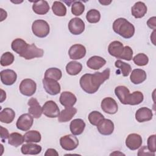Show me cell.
I'll use <instances>...</instances> for the list:
<instances>
[{"instance_id":"6da1fadb","label":"cell","mask_w":156,"mask_h":156,"mask_svg":"<svg viewBox=\"0 0 156 156\" xmlns=\"http://www.w3.org/2000/svg\"><path fill=\"white\" fill-rule=\"evenodd\" d=\"M110 69L107 68L102 72H96L94 74H85L80 79L79 83L82 89L87 93H96L100 86L110 77Z\"/></svg>"},{"instance_id":"7a4b0ae2","label":"cell","mask_w":156,"mask_h":156,"mask_svg":"<svg viewBox=\"0 0 156 156\" xmlns=\"http://www.w3.org/2000/svg\"><path fill=\"white\" fill-rule=\"evenodd\" d=\"M108 52L110 55L130 61L133 58V51L129 46H124L123 44L119 41H113L111 42L108 46Z\"/></svg>"},{"instance_id":"3957f363","label":"cell","mask_w":156,"mask_h":156,"mask_svg":"<svg viewBox=\"0 0 156 156\" xmlns=\"http://www.w3.org/2000/svg\"><path fill=\"white\" fill-rule=\"evenodd\" d=\"M113 30L126 39L132 38L135 34L134 26L124 18H119L115 20L113 23Z\"/></svg>"},{"instance_id":"277c9868","label":"cell","mask_w":156,"mask_h":156,"mask_svg":"<svg viewBox=\"0 0 156 156\" xmlns=\"http://www.w3.org/2000/svg\"><path fill=\"white\" fill-rule=\"evenodd\" d=\"M32 30L35 36L39 38H44L49 34L50 27L46 21L37 20L32 23Z\"/></svg>"},{"instance_id":"5b68a950","label":"cell","mask_w":156,"mask_h":156,"mask_svg":"<svg viewBox=\"0 0 156 156\" xmlns=\"http://www.w3.org/2000/svg\"><path fill=\"white\" fill-rule=\"evenodd\" d=\"M60 144L64 150L70 151L77 148L79 145V140L74 135L68 134L60 138Z\"/></svg>"},{"instance_id":"8992f818","label":"cell","mask_w":156,"mask_h":156,"mask_svg":"<svg viewBox=\"0 0 156 156\" xmlns=\"http://www.w3.org/2000/svg\"><path fill=\"white\" fill-rule=\"evenodd\" d=\"M44 54V51L37 47V46L32 43L27 46L24 52L20 56L23 57L26 60H31L34 58L42 57Z\"/></svg>"},{"instance_id":"52a82bcc","label":"cell","mask_w":156,"mask_h":156,"mask_svg":"<svg viewBox=\"0 0 156 156\" xmlns=\"http://www.w3.org/2000/svg\"><path fill=\"white\" fill-rule=\"evenodd\" d=\"M20 93L26 96H31L36 91L37 84L30 79H23L19 86Z\"/></svg>"},{"instance_id":"ba28073f","label":"cell","mask_w":156,"mask_h":156,"mask_svg":"<svg viewBox=\"0 0 156 156\" xmlns=\"http://www.w3.org/2000/svg\"><path fill=\"white\" fill-rule=\"evenodd\" d=\"M42 111L46 116L51 118L58 117L60 112L57 104L53 101H46L42 107Z\"/></svg>"},{"instance_id":"9c48e42d","label":"cell","mask_w":156,"mask_h":156,"mask_svg":"<svg viewBox=\"0 0 156 156\" xmlns=\"http://www.w3.org/2000/svg\"><path fill=\"white\" fill-rule=\"evenodd\" d=\"M44 89L49 94L54 96L60 92L61 87L59 83L54 79L44 78L42 80Z\"/></svg>"},{"instance_id":"30bf717a","label":"cell","mask_w":156,"mask_h":156,"mask_svg":"<svg viewBox=\"0 0 156 156\" xmlns=\"http://www.w3.org/2000/svg\"><path fill=\"white\" fill-rule=\"evenodd\" d=\"M34 118L29 113H24L21 115L18 119L16 126L18 129L22 131L29 130L33 125Z\"/></svg>"},{"instance_id":"8fae6325","label":"cell","mask_w":156,"mask_h":156,"mask_svg":"<svg viewBox=\"0 0 156 156\" xmlns=\"http://www.w3.org/2000/svg\"><path fill=\"white\" fill-rule=\"evenodd\" d=\"M69 32L73 35H80L85 30V23L80 18H72L68 25Z\"/></svg>"},{"instance_id":"7c38bea8","label":"cell","mask_w":156,"mask_h":156,"mask_svg":"<svg viewBox=\"0 0 156 156\" xmlns=\"http://www.w3.org/2000/svg\"><path fill=\"white\" fill-rule=\"evenodd\" d=\"M101 107L105 113L110 115L115 114L118 110L117 102L113 98L110 97L103 99L101 104Z\"/></svg>"},{"instance_id":"4fadbf2b","label":"cell","mask_w":156,"mask_h":156,"mask_svg":"<svg viewBox=\"0 0 156 156\" xmlns=\"http://www.w3.org/2000/svg\"><path fill=\"white\" fill-rule=\"evenodd\" d=\"M86 48L80 44H75L70 47L68 51V55L72 60H79L86 55Z\"/></svg>"},{"instance_id":"5bb4252c","label":"cell","mask_w":156,"mask_h":156,"mask_svg":"<svg viewBox=\"0 0 156 156\" xmlns=\"http://www.w3.org/2000/svg\"><path fill=\"white\" fill-rule=\"evenodd\" d=\"M98 132L103 135H110L114 130V124L109 119H102L96 126Z\"/></svg>"},{"instance_id":"9a60e30c","label":"cell","mask_w":156,"mask_h":156,"mask_svg":"<svg viewBox=\"0 0 156 156\" xmlns=\"http://www.w3.org/2000/svg\"><path fill=\"white\" fill-rule=\"evenodd\" d=\"M142 141V138L139 134L130 133L126 138V145L130 150L135 151L141 146Z\"/></svg>"},{"instance_id":"2e32d148","label":"cell","mask_w":156,"mask_h":156,"mask_svg":"<svg viewBox=\"0 0 156 156\" xmlns=\"http://www.w3.org/2000/svg\"><path fill=\"white\" fill-rule=\"evenodd\" d=\"M27 104L29 106L28 109L29 113L34 118H40L43 113V111L42 107L40 105L37 99L34 98H31L28 101Z\"/></svg>"},{"instance_id":"e0dca14e","label":"cell","mask_w":156,"mask_h":156,"mask_svg":"<svg viewBox=\"0 0 156 156\" xmlns=\"http://www.w3.org/2000/svg\"><path fill=\"white\" fill-rule=\"evenodd\" d=\"M17 74L12 69H4L1 71V80L5 85H12L16 80Z\"/></svg>"},{"instance_id":"ac0fdd59","label":"cell","mask_w":156,"mask_h":156,"mask_svg":"<svg viewBox=\"0 0 156 156\" xmlns=\"http://www.w3.org/2000/svg\"><path fill=\"white\" fill-rule=\"evenodd\" d=\"M60 104L66 107H73L77 101L76 96L70 91H63L61 93L59 98Z\"/></svg>"},{"instance_id":"d6986e66","label":"cell","mask_w":156,"mask_h":156,"mask_svg":"<svg viewBox=\"0 0 156 156\" xmlns=\"http://www.w3.org/2000/svg\"><path fill=\"white\" fill-rule=\"evenodd\" d=\"M135 119L139 122H143L152 119L153 113L152 110L147 107H141L135 113Z\"/></svg>"},{"instance_id":"ffe728a7","label":"cell","mask_w":156,"mask_h":156,"mask_svg":"<svg viewBox=\"0 0 156 156\" xmlns=\"http://www.w3.org/2000/svg\"><path fill=\"white\" fill-rule=\"evenodd\" d=\"M85 123L82 119H74L69 124V129L71 132L74 135H79L82 134L85 129Z\"/></svg>"},{"instance_id":"44dd1931","label":"cell","mask_w":156,"mask_h":156,"mask_svg":"<svg viewBox=\"0 0 156 156\" xmlns=\"http://www.w3.org/2000/svg\"><path fill=\"white\" fill-rule=\"evenodd\" d=\"M143 94L140 91H135L132 94L130 93L127 94L124 105H138L143 101Z\"/></svg>"},{"instance_id":"7402d4cb","label":"cell","mask_w":156,"mask_h":156,"mask_svg":"<svg viewBox=\"0 0 156 156\" xmlns=\"http://www.w3.org/2000/svg\"><path fill=\"white\" fill-rule=\"evenodd\" d=\"M106 64V60L102 57L94 55L91 57L87 62V66L94 70H98L101 68Z\"/></svg>"},{"instance_id":"603a6c76","label":"cell","mask_w":156,"mask_h":156,"mask_svg":"<svg viewBox=\"0 0 156 156\" xmlns=\"http://www.w3.org/2000/svg\"><path fill=\"white\" fill-rule=\"evenodd\" d=\"M146 77L147 75L144 70L141 69H135L130 74V80L133 84L138 85L145 81Z\"/></svg>"},{"instance_id":"cb8c5ba5","label":"cell","mask_w":156,"mask_h":156,"mask_svg":"<svg viewBox=\"0 0 156 156\" xmlns=\"http://www.w3.org/2000/svg\"><path fill=\"white\" fill-rule=\"evenodd\" d=\"M147 7L144 2L138 1L132 7L131 13L135 18H141L147 13Z\"/></svg>"},{"instance_id":"d4e9b609","label":"cell","mask_w":156,"mask_h":156,"mask_svg":"<svg viewBox=\"0 0 156 156\" xmlns=\"http://www.w3.org/2000/svg\"><path fill=\"white\" fill-rule=\"evenodd\" d=\"M41 146L38 144L27 143L21 146V151L24 155H37L41 152Z\"/></svg>"},{"instance_id":"484cf974","label":"cell","mask_w":156,"mask_h":156,"mask_svg":"<svg viewBox=\"0 0 156 156\" xmlns=\"http://www.w3.org/2000/svg\"><path fill=\"white\" fill-rule=\"evenodd\" d=\"M77 109L74 107H66L62 110L58 116V121L60 122H66L70 121L76 114Z\"/></svg>"},{"instance_id":"4316f807","label":"cell","mask_w":156,"mask_h":156,"mask_svg":"<svg viewBox=\"0 0 156 156\" xmlns=\"http://www.w3.org/2000/svg\"><path fill=\"white\" fill-rule=\"evenodd\" d=\"M49 5L46 1H35L32 5V10L36 14L45 15L49 10Z\"/></svg>"},{"instance_id":"83f0119b","label":"cell","mask_w":156,"mask_h":156,"mask_svg":"<svg viewBox=\"0 0 156 156\" xmlns=\"http://www.w3.org/2000/svg\"><path fill=\"white\" fill-rule=\"evenodd\" d=\"M15 117L14 110L10 108H5L0 112V121L1 122L11 123Z\"/></svg>"},{"instance_id":"f1b7e54d","label":"cell","mask_w":156,"mask_h":156,"mask_svg":"<svg viewBox=\"0 0 156 156\" xmlns=\"http://www.w3.org/2000/svg\"><path fill=\"white\" fill-rule=\"evenodd\" d=\"M28 44L21 38L15 39L11 44L12 49L17 53L19 55H21Z\"/></svg>"},{"instance_id":"f546056e","label":"cell","mask_w":156,"mask_h":156,"mask_svg":"<svg viewBox=\"0 0 156 156\" xmlns=\"http://www.w3.org/2000/svg\"><path fill=\"white\" fill-rule=\"evenodd\" d=\"M82 69V65L80 63L76 61L69 62L66 65V71L71 76L77 75Z\"/></svg>"},{"instance_id":"4dcf8cb0","label":"cell","mask_w":156,"mask_h":156,"mask_svg":"<svg viewBox=\"0 0 156 156\" xmlns=\"http://www.w3.org/2000/svg\"><path fill=\"white\" fill-rule=\"evenodd\" d=\"M24 139L26 143H38L41 141V135L37 130H29L24 135Z\"/></svg>"},{"instance_id":"1f68e13d","label":"cell","mask_w":156,"mask_h":156,"mask_svg":"<svg viewBox=\"0 0 156 156\" xmlns=\"http://www.w3.org/2000/svg\"><path fill=\"white\" fill-rule=\"evenodd\" d=\"M9 144L14 147H18L24 141V136L17 132H13L10 134L9 138Z\"/></svg>"},{"instance_id":"d6a6232c","label":"cell","mask_w":156,"mask_h":156,"mask_svg":"<svg viewBox=\"0 0 156 156\" xmlns=\"http://www.w3.org/2000/svg\"><path fill=\"white\" fill-rule=\"evenodd\" d=\"M129 93L130 91L127 87L123 85L118 86L115 89V95L117 96L121 103H122V104H125L127 94H128Z\"/></svg>"},{"instance_id":"836d02e7","label":"cell","mask_w":156,"mask_h":156,"mask_svg":"<svg viewBox=\"0 0 156 156\" xmlns=\"http://www.w3.org/2000/svg\"><path fill=\"white\" fill-rule=\"evenodd\" d=\"M52 10L54 14L58 16H64L66 14V8L60 1H54L52 5Z\"/></svg>"},{"instance_id":"e575fe53","label":"cell","mask_w":156,"mask_h":156,"mask_svg":"<svg viewBox=\"0 0 156 156\" xmlns=\"http://www.w3.org/2000/svg\"><path fill=\"white\" fill-rule=\"evenodd\" d=\"M62 77L61 70L57 68H50L44 73V78L51 79L55 80H59Z\"/></svg>"},{"instance_id":"d590c367","label":"cell","mask_w":156,"mask_h":156,"mask_svg":"<svg viewBox=\"0 0 156 156\" xmlns=\"http://www.w3.org/2000/svg\"><path fill=\"white\" fill-rule=\"evenodd\" d=\"M115 66L120 70L121 73L124 77L128 76L132 71L131 66L129 63L124 62L121 60H117L115 62Z\"/></svg>"},{"instance_id":"8d00e7d4","label":"cell","mask_w":156,"mask_h":156,"mask_svg":"<svg viewBox=\"0 0 156 156\" xmlns=\"http://www.w3.org/2000/svg\"><path fill=\"white\" fill-rule=\"evenodd\" d=\"M86 19L90 23H97L101 19V13L96 9H91L87 12Z\"/></svg>"},{"instance_id":"74e56055","label":"cell","mask_w":156,"mask_h":156,"mask_svg":"<svg viewBox=\"0 0 156 156\" xmlns=\"http://www.w3.org/2000/svg\"><path fill=\"white\" fill-rule=\"evenodd\" d=\"M88 120L93 126H97L98 124L104 118V115L98 111H93L88 115Z\"/></svg>"},{"instance_id":"f35d334b","label":"cell","mask_w":156,"mask_h":156,"mask_svg":"<svg viewBox=\"0 0 156 156\" xmlns=\"http://www.w3.org/2000/svg\"><path fill=\"white\" fill-rule=\"evenodd\" d=\"M85 10V5L81 1H74L71 6V13L75 16L81 15Z\"/></svg>"},{"instance_id":"ab89813d","label":"cell","mask_w":156,"mask_h":156,"mask_svg":"<svg viewBox=\"0 0 156 156\" xmlns=\"http://www.w3.org/2000/svg\"><path fill=\"white\" fill-rule=\"evenodd\" d=\"M134 63L138 66H143L146 65L149 62L148 57L143 53H139L132 58Z\"/></svg>"},{"instance_id":"60d3db41","label":"cell","mask_w":156,"mask_h":156,"mask_svg":"<svg viewBox=\"0 0 156 156\" xmlns=\"http://www.w3.org/2000/svg\"><path fill=\"white\" fill-rule=\"evenodd\" d=\"M14 55L10 52H6L2 54L1 57V65L7 66L12 65L14 61Z\"/></svg>"},{"instance_id":"b9f144b4","label":"cell","mask_w":156,"mask_h":156,"mask_svg":"<svg viewBox=\"0 0 156 156\" xmlns=\"http://www.w3.org/2000/svg\"><path fill=\"white\" fill-rule=\"evenodd\" d=\"M155 140H156V135H152L149 136L147 141V148L148 149L153 153H155L156 151V144H155Z\"/></svg>"},{"instance_id":"7bdbcfd3","label":"cell","mask_w":156,"mask_h":156,"mask_svg":"<svg viewBox=\"0 0 156 156\" xmlns=\"http://www.w3.org/2000/svg\"><path fill=\"white\" fill-rule=\"evenodd\" d=\"M0 133H1V140L2 142L4 143L5 140L9 138V133L8 130L6 128L3 127L2 126H0Z\"/></svg>"},{"instance_id":"ee69618b","label":"cell","mask_w":156,"mask_h":156,"mask_svg":"<svg viewBox=\"0 0 156 156\" xmlns=\"http://www.w3.org/2000/svg\"><path fill=\"white\" fill-rule=\"evenodd\" d=\"M138 155H155V153L151 152L147 148V146H144L143 147L139 149L138 152L137 154Z\"/></svg>"},{"instance_id":"f6af8a7d","label":"cell","mask_w":156,"mask_h":156,"mask_svg":"<svg viewBox=\"0 0 156 156\" xmlns=\"http://www.w3.org/2000/svg\"><path fill=\"white\" fill-rule=\"evenodd\" d=\"M156 18L155 16H153L150 18L147 21V25L148 26V27L152 29L155 30L156 29Z\"/></svg>"},{"instance_id":"bcb514c9","label":"cell","mask_w":156,"mask_h":156,"mask_svg":"<svg viewBox=\"0 0 156 156\" xmlns=\"http://www.w3.org/2000/svg\"><path fill=\"white\" fill-rule=\"evenodd\" d=\"M58 156V153L57 152V151L54 149H52V148H49L48 149L44 154V156Z\"/></svg>"},{"instance_id":"7dc6e473","label":"cell","mask_w":156,"mask_h":156,"mask_svg":"<svg viewBox=\"0 0 156 156\" xmlns=\"http://www.w3.org/2000/svg\"><path fill=\"white\" fill-rule=\"evenodd\" d=\"M1 10V21H2L3 20H4L6 18H7V12L4 10L2 9H0Z\"/></svg>"},{"instance_id":"c3c4849f","label":"cell","mask_w":156,"mask_h":156,"mask_svg":"<svg viewBox=\"0 0 156 156\" xmlns=\"http://www.w3.org/2000/svg\"><path fill=\"white\" fill-rule=\"evenodd\" d=\"M1 101L0 102H2L6 98V93L2 89H1Z\"/></svg>"},{"instance_id":"681fc988","label":"cell","mask_w":156,"mask_h":156,"mask_svg":"<svg viewBox=\"0 0 156 156\" xmlns=\"http://www.w3.org/2000/svg\"><path fill=\"white\" fill-rule=\"evenodd\" d=\"M155 30H154L153 32H152V34H151V40L152 41V43L154 44V45H155Z\"/></svg>"},{"instance_id":"f907efd6","label":"cell","mask_w":156,"mask_h":156,"mask_svg":"<svg viewBox=\"0 0 156 156\" xmlns=\"http://www.w3.org/2000/svg\"><path fill=\"white\" fill-rule=\"evenodd\" d=\"M99 2L103 5H109L111 2L112 1H107V0H103V1H99Z\"/></svg>"},{"instance_id":"816d5d0a","label":"cell","mask_w":156,"mask_h":156,"mask_svg":"<svg viewBox=\"0 0 156 156\" xmlns=\"http://www.w3.org/2000/svg\"><path fill=\"white\" fill-rule=\"evenodd\" d=\"M110 155H125L124 154H123V153H122V152H120L119 151H114L113 152L111 153Z\"/></svg>"}]
</instances>
